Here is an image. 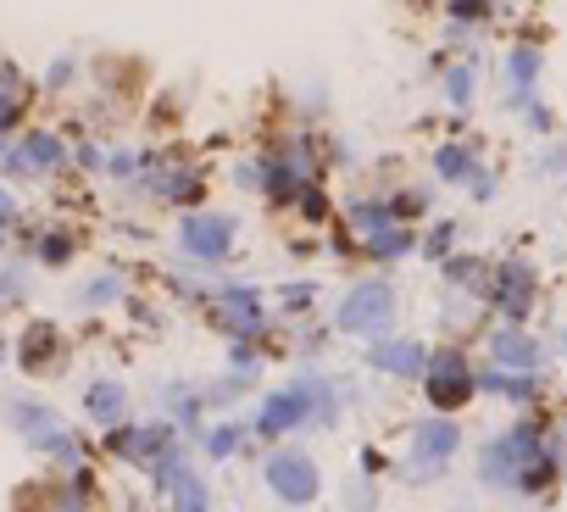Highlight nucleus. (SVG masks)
I'll return each mask as SVG.
<instances>
[{
	"label": "nucleus",
	"mask_w": 567,
	"mask_h": 512,
	"mask_svg": "<svg viewBox=\"0 0 567 512\" xmlns=\"http://www.w3.org/2000/svg\"><path fill=\"white\" fill-rule=\"evenodd\" d=\"M446 89H451V106H468V95H473V67H451Z\"/></svg>",
	"instance_id": "obj_23"
},
{
	"label": "nucleus",
	"mask_w": 567,
	"mask_h": 512,
	"mask_svg": "<svg viewBox=\"0 0 567 512\" xmlns=\"http://www.w3.org/2000/svg\"><path fill=\"white\" fill-rule=\"evenodd\" d=\"M217 318H223L228 334L250 340V334L261 329V290H250V285H223V290H217Z\"/></svg>",
	"instance_id": "obj_10"
},
{
	"label": "nucleus",
	"mask_w": 567,
	"mask_h": 512,
	"mask_svg": "<svg viewBox=\"0 0 567 512\" xmlns=\"http://www.w3.org/2000/svg\"><path fill=\"white\" fill-rule=\"evenodd\" d=\"M7 223H12V195L0 190V228H7Z\"/></svg>",
	"instance_id": "obj_31"
},
{
	"label": "nucleus",
	"mask_w": 567,
	"mask_h": 512,
	"mask_svg": "<svg viewBox=\"0 0 567 512\" xmlns=\"http://www.w3.org/2000/svg\"><path fill=\"white\" fill-rule=\"evenodd\" d=\"M111 296H117V279H111V274H106V279H95V285L84 290V301H111Z\"/></svg>",
	"instance_id": "obj_26"
},
{
	"label": "nucleus",
	"mask_w": 567,
	"mask_h": 512,
	"mask_svg": "<svg viewBox=\"0 0 567 512\" xmlns=\"http://www.w3.org/2000/svg\"><path fill=\"white\" fill-rule=\"evenodd\" d=\"M12 122H18V100H12V89H7V95H0V135H7Z\"/></svg>",
	"instance_id": "obj_27"
},
{
	"label": "nucleus",
	"mask_w": 567,
	"mask_h": 512,
	"mask_svg": "<svg viewBox=\"0 0 567 512\" xmlns=\"http://www.w3.org/2000/svg\"><path fill=\"white\" fill-rule=\"evenodd\" d=\"M179 245L195 256V263H223L228 245H234V217H217V212H195L179 223Z\"/></svg>",
	"instance_id": "obj_8"
},
{
	"label": "nucleus",
	"mask_w": 567,
	"mask_h": 512,
	"mask_svg": "<svg viewBox=\"0 0 567 512\" xmlns=\"http://www.w3.org/2000/svg\"><path fill=\"white\" fill-rule=\"evenodd\" d=\"M351 223H356L362 234H373V228H384V223H395V217H389L384 201H351Z\"/></svg>",
	"instance_id": "obj_21"
},
{
	"label": "nucleus",
	"mask_w": 567,
	"mask_h": 512,
	"mask_svg": "<svg viewBox=\"0 0 567 512\" xmlns=\"http://www.w3.org/2000/svg\"><path fill=\"white\" fill-rule=\"evenodd\" d=\"M422 378H429V402L446 407V413H457V407L479 391L473 373H468V362H462V351H440L429 367H422Z\"/></svg>",
	"instance_id": "obj_7"
},
{
	"label": "nucleus",
	"mask_w": 567,
	"mask_h": 512,
	"mask_svg": "<svg viewBox=\"0 0 567 512\" xmlns=\"http://www.w3.org/2000/svg\"><path fill=\"white\" fill-rule=\"evenodd\" d=\"M523 100H528V95H523ZM528 122H534V128H550V111H545L539 100H528Z\"/></svg>",
	"instance_id": "obj_28"
},
{
	"label": "nucleus",
	"mask_w": 567,
	"mask_h": 512,
	"mask_svg": "<svg viewBox=\"0 0 567 512\" xmlns=\"http://www.w3.org/2000/svg\"><path fill=\"white\" fill-rule=\"evenodd\" d=\"M400 250H411V234L400 223H384V228L367 234V256H378V263H395Z\"/></svg>",
	"instance_id": "obj_18"
},
{
	"label": "nucleus",
	"mask_w": 567,
	"mask_h": 512,
	"mask_svg": "<svg viewBox=\"0 0 567 512\" xmlns=\"http://www.w3.org/2000/svg\"><path fill=\"white\" fill-rule=\"evenodd\" d=\"M340 413V396L329 378H296L272 391L256 413V435H290V429H307V424H334Z\"/></svg>",
	"instance_id": "obj_2"
},
{
	"label": "nucleus",
	"mask_w": 567,
	"mask_h": 512,
	"mask_svg": "<svg viewBox=\"0 0 567 512\" xmlns=\"http://www.w3.org/2000/svg\"><path fill=\"white\" fill-rule=\"evenodd\" d=\"M168 495H173V512H212V495H206V479L184 462L179 468V479L168 484Z\"/></svg>",
	"instance_id": "obj_16"
},
{
	"label": "nucleus",
	"mask_w": 567,
	"mask_h": 512,
	"mask_svg": "<svg viewBox=\"0 0 567 512\" xmlns=\"http://www.w3.org/2000/svg\"><path fill=\"white\" fill-rule=\"evenodd\" d=\"M490 351H495V362H501V367H523V373H534V367H539V356H545V351H539V340H528L523 329H501V334L490 340Z\"/></svg>",
	"instance_id": "obj_13"
},
{
	"label": "nucleus",
	"mask_w": 567,
	"mask_h": 512,
	"mask_svg": "<svg viewBox=\"0 0 567 512\" xmlns=\"http://www.w3.org/2000/svg\"><path fill=\"white\" fill-rule=\"evenodd\" d=\"M367 362L378 373H395V378H422V367H429V351H422L417 340H373Z\"/></svg>",
	"instance_id": "obj_11"
},
{
	"label": "nucleus",
	"mask_w": 567,
	"mask_h": 512,
	"mask_svg": "<svg viewBox=\"0 0 567 512\" xmlns=\"http://www.w3.org/2000/svg\"><path fill=\"white\" fill-rule=\"evenodd\" d=\"M550 473H561V446H550L539 429H506L479 457V479L495 490H517V495L539 490Z\"/></svg>",
	"instance_id": "obj_1"
},
{
	"label": "nucleus",
	"mask_w": 567,
	"mask_h": 512,
	"mask_svg": "<svg viewBox=\"0 0 567 512\" xmlns=\"http://www.w3.org/2000/svg\"><path fill=\"white\" fill-rule=\"evenodd\" d=\"M389 318H395V290H389L384 279L356 285V290L340 301V329H345V334H384Z\"/></svg>",
	"instance_id": "obj_5"
},
{
	"label": "nucleus",
	"mask_w": 567,
	"mask_h": 512,
	"mask_svg": "<svg viewBox=\"0 0 567 512\" xmlns=\"http://www.w3.org/2000/svg\"><path fill=\"white\" fill-rule=\"evenodd\" d=\"M506 73H512V95L523 100V95H528V84L539 78V51H534V45H517V51L506 56Z\"/></svg>",
	"instance_id": "obj_20"
},
{
	"label": "nucleus",
	"mask_w": 567,
	"mask_h": 512,
	"mask_svg": "<svg viewBox=\"0 0 567 512\" xmlns=\"http://www.w3.org/2000/svg\"><path fill=\"white\" fill-rule=\"evenodd\" d=\"M7 418L23 429V440L29 446H40V451H51V457H73V435L62 429V418L51 413V407H40V402H7Z\"/></svg>",
	"instance_id": "obj_6"
},
{
	"label": "nucleus",
	"mask_w": 567,
	"mask_h": 512,
	"mask_svg": "<svg viewBox=\"0 0 567 512\" xmlns=\"http://www.w3.org/2000/svg\"><path fill=\"white\" fill-rule=\"evenodd\" d=\"M206 451H212V457H234V451H239V424H217V429L206 435Z\"/></svg>",
	"instance_id": "obj_22"
},
{
	"label": "nucleus",
	"mask_w": 567,
	"mask_h": 512,
	"mask_svg": "<svg viewBox=\"0 0 567 512\" xmlns=\"http://www.w3.org/2000/svg\"><path fill=\"white\" fill-rule=\"evenodd\" d=\"M457 446H462V429H457L451 418H422V424L411 429V457H406L411 479H435V473L457 457Z\"/></svg>",
	"instance_id": "obj_3"
},
{
	"label": "nucleus",
	"mask_w": 567,
	"mask_h": 512,
	"mask_svg": "<svg viewBox=\"0 0 567 512\" xmlns=\"http://www.w3.org/2000/svg\"><path fill=\"white\" fill-rule=\"evenodd\" d=\"M261 479L278 501H290V506H307L318 495V462L307 451H272L261 462Z\"/></svg>",
	"instance_id": "obj_4"
},
{
	"label": "nucleus",
	"mask_w": 567,
	"mask_h": 512,
	"mask_svg": "<svg viewBox=\"0 0 567 512\" xmlns=\"http://www.w3.org/2000/svg\"><path fill=\"white\" fill-rule=\"evenodd\" d=\"M62 140L56 135H29L18 151H7V168L12 173H51V168H62Z\"/></svg>",
	"instance_id": "obj_12"
},
{
	"label": "nucleus",
	"mask_w": 567,
	"mask_h": 512,
	"mask_svg": "<svg viewBox=\"0 0 567 512\" xmlns=\"http://www.w3.org/2000/svg\"><path fill=\"white\" fill-rule=\"evenodd\" d=\"M446 245H451V223H446V228H435V239H429V256H446Z\"/></svg>",
	"instance_id": "obj_29"
},
{
	"label": "nucleus",
	"mask_w": 567,
	"mask_h": 512,
	"mask_svg": "<svg viewBox=\"0 0 567 512\" xmlns=\"http://www.w3.org/2000/svg\"><path fill=\"white\" fill-rule=\"evenodd\" d=\"M479 391H490V396H512V402H534L539 396V378L534 373H523V367H490L484 378H473Z\"/></svg>",
	"instance_id": "obj_14"
},
{
	"label": "nucleus",
	"mask_w": 567,
	"mask_h": 512,
	"mask_svg": "<svg viewBox=\"0 0 567 512\" xmlns=\"http://www.w3.org/2000/svg\"><path fill=\"white\" fill-rule=\"evenodd\" d=\"M435 173H440L446 184H473V179H479V162H473L468 146H446V151L435 157Z\"/></svg>",
	"instance_id": "obj_17"
},
{
	"label": "nucleus",
	"mask_w": 567,
	"mask_h": 512,
	"mask_svg": "<svg viewBox=\"0 0 567 512\" xmlns=\"http://www.w3.org/2000/svg\"><path fill=\"white\" fill-rule=\"evenodd\" d=\"M484 296H490L506 318H523V312H528V296H534V268L512 256V263L495 268V279H484Z\"/></svg>",
	"instance_id": "obj_9"
},
{
	"label": "nucleus",
	"mask_w": 567,
	"mask_h": 512,
	"mask_svg": "<svg viewBox=\"0 0 567 512\" xmlns=\"http://www.w3.org/2000/svg\"><path fill=\"white\" fill-rule=\"evenodd\" d=\"M284 307H290V312L312 307V285H290V290H284Z\"/></svg>",
	"instance_id": "obj_25"
},
{
	"label": "nucleus",
	"mask_w": 567,
	"mask_h": 512,
	"mask_svg": "<svg viewBox=\"0 0 567 512\" xmlns=\"http://www.w3.org/2000/svg\"><path fill=\"white\" fill-rule=\"evenodd\" d=\"M545 173H567V151H550V157H545Z\"/></svg>",
	"instance_id": "obj_30"
},
{
	"label": "nucleus",
	"mask_w": 567,
	"mask_h": 512,
	"mask_svg": "<svg viewBox=\"0 0 567 512\" xmlns=\"http://www.w3.org/2000/svg\"><path fill=\"white\" fill-rule=\"evenodd\" d=\"M40 256H45V263H67V239H62V234L40 239Z\"/></svg>",
	"instance_id": "obj_24"
},
{
	"label": "nucleus",
	"mask_w": 567,
	"mask_h": 512,
	"mask_svg": "<svg viewBox=\"0 0 567 512\" xmlns=\"http://www.w3.org/2000/svg\"><path fill=\"white\" fill-rule=\"evenodd\" d=\"M84 407H89V418H100V424H111V418L122 413V384H111V378H100V384H89V396H84Z\"/></svg>",
	"instance_id": "obj_19"
},
{
	"label": "nucleus",
	"mask_w": 567,
	"mask_h": 512,
	"mask_svg": "<svg viewBox=\"0 0 567 512\" xmlns=\"http://www.w3.org/2000/svg\"><path fill=\"white\" fill-rule=\"evenodd\" d=\"M162 446H173V429H168V424H151V429H117V435H111V451H117V457H157Z\"/></svg>",
	"instance_id": "obj_15"
}]
</instances>
